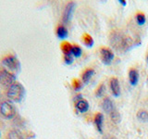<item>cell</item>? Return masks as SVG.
I'll return each mask as SVG.
<instances>
[{
    "label": "cell",
    "mask_w": 148,
    "mask_h": 139,
    "mask_svg": "<svg viewBox=\"0 0 148 139\" xmlns=\"http://www.w3.org/2000/svg\"><path fill=\"white\" fill-rule=\"evenodd\" d=\"M137 119L141 122H148V111L146 110H140L137 113Z\"/></svg>",
    "instance_id": "ac0fdd59"
},
{
    "label": "cell",
    "mask_w": 148,
    "mask_h": 139,
    "mask_svg": "<svg viewBox=\"0 0 148 139\" xmlns=\"http://www.w3.org/2000/svg\"><path fill=\"white\" fill-rule=\"evenodd\" d=\"M7 139H24V137L18 130L12 129L7 133Z\"/></svg>",
    "instance_id": "9a60e30c"
},
{
    "label": "cell",
    "mask_w": 148,
    "mask_h": 139,
    "mask_svg": "<svg viewBox=\"0 0 148 139\" xmlns=\"http://www.w3.org/2000/svg\"><path fill=\"white\" fill-rule=\"evenodd\" d=\"M26 90L21 83L15 82L5 91V96L12 103H20L25 97Z\"/></svg>",
    "instance_id": "6da1fadb"
},
{
    "label": "cell",
    "mask_w": 148,
    "mask_h": 139,
    "mask_svg": "<svg viewBox=\"0 0 148 139\" xmlns=\"http://www.w3.org/2000/svg\"><path fill=\"white\" fill-rule=\"evenodd\" d=\"M111 44L113 45L114 47L122 52H126L127 50L132 45V41L130 37L124 35L122 34L115 32L111 38Z\"/></svg>",
    "instance_id": "7a4b0ae2"
},
{
    "label": "cell",
    "mask_w": 148,
    "mask_h": 139,
    "mask_svg": "<svg viewBox=\"0 0 148 139\" xmlns=\"http://www.w3.org/2000/svg\"><path fill=\"white\" fill-rule=\"evenodd\" d=\"M102 108H103V110L105 111V112L108 113V114H110L115 109L112 100H111L110 98H108V97L104 98L103 102H102Z\"/></svg>",
    "instance_id": "30bf717a"
},
{
    "label": "cell",
    "mask_w": 148,
    "mask_h": 139,
    "mask_svg": "<svg viewBox=\"0 0 148 139\" xmlns=\"http://www.w3.org/2000/svg\"><path fill=\"white\" fill-rule=\"evenodd\" d=\"M16 81V74L8 71L5 68H0V85L7 89Z\"/></svg>",
    "instance_id": "5b68a950"
},
{
    "label": "cell",
    "mask_w": 148,
    "mask_h": 139,
    "mask_svg": "<svg viewBox=\"0 0 148 139\" xmlns=\"http://www.w3.org/2000/svg\"><path fill=\"white\" fill-rule=\"evenodd\" d=\"M110 117H111V120H112V122L115 123H119L120 120H121L120 114L119 113V111L116 109H114L112 112L110 113Z\"/></svg>",
    "instance_id": "ffe728a7"
},
{
    "label": "cell",
    "mask_w": 148,
    "mask_h": 139,
    "mask_svg": "<svg viewBox=\"0 0 148 139\" xmlns=\"http://www.w3.org/2000/svg\"><path fill=\"white\" fill-rule=\"evenodd\" d=\"M119 4H121L122 6H126L127 5V3H126V1H125V0H119Z\"/></svg>",
    "instance_id": "484cf974"
},
{
    "label": "cell",
    "mask_w": 148,
    "mask_h": 139,
    "mask_svg": "<svg viewBox=\"0 0 148 139\" xmlns=\"http://www.w3.org/2000/svg\"><path fill=\"white\" fill-rule=\"evenodd\" d=\"M146 62H147V64H148V54H147V56H146Z\"/></svg>",
    "instance_id": "4316f807"
},
{
    "label": "cell",
    "mask_w": 148,
    "mask_h": 139,
    "mask_svg": "<svg viewBox=\"0 0 148 139\" xmlns=\"http://www.w3.org/2000/svg\"><path fill=\"white\" fill-rule=\"evenodd\" d=\"M103 122H104V115L102 113H97L95 117V124L97 131L100 133H103Z\"/></svg>",
    "instance_id": "4fadbf2b"
},
{
    "label": "cell",
    "mask_w": 148,
    "mask_h": 139,
    "mask_svg": "<svg viewBox=\"0 0 148 139\" xmlns=\"http://www.w3.org/2000/svg\"><path fill=\"white\" fill-rule=\"evenodd\" d=\"M1 64L3 68L15 74H18L21 70V61L13 54H7L1 58Z\"/></svg>",
    "instance_id": "3957f363"
},
{
    "label": "cell",
    "mask_w": 148,
    "mask_h": 139,
    "mask_svg": "<svg viewBox=\"0 0 148 139\" xmlns=\"http://www.w3.org/2000/svg\"><path fill=\"white\" fill-rule=\"evenodd\" d=\"M106 91V85H104V83H101V85L97 87V89L95 91V96L97 97H101V96H103L104 95V93Z\"/></svg>",
    "instance_id": "603a6c76"
},
{
    "label": "cell",
    "mask_w": 148,
    "mask_h": 139,
    "mask_svg": "<svg viewBox=\"0 0 148 139\" xmlns=\"http://www.w3.org/2000/svg\"><path fill=\"white\" fill-rule=\"evenodd\" d=\"M75 7H76V5L74 2H69L67 4L66 8H65V9H64L63 17H62V21H63L64 24H67V23L71 20Z\"/></svg>",
    "instance_id": "52a82bcc"
},
{
    "label": "cell",
    "mask_w": 148,
    "mask_h": 139,
    "mask_svg": "<svg viewBox=\"0 0 148 139\" xmlns=\"http://www.w3.org/2000/svg\"><path fill=\"white\" fill-rule=\"evenodd\" d=\"M72 45L71 43H69V42H63L60 45V48H61L62 52L65 55H72L71 54V51H72Z\"/></svg>",
    "instance_id": "2e32d148"
},
{
    "label": "cell",
    "mask_w": 148,
    "mask_h": 139,
    "mask_svg": "<svg viewBox=\"0 0 148 139\" xmlns=\"http://www.w3.org/2000/svg\"><path fill=\"white\" fill-rule=\"evenodd\" d=\"M17 114L16 107L9 100H4L0 103V116L5 120H12Z\"/></svg>",
    "instance_id": "277c9868"
},
{
    "label": "cell",
    "mask_w": 148,
    "mask_h": 139,
    "mask_svg": "<svg viewBox=\"0 0 148 139\" xmlns=\"http://www.w3.org/2000/svg\"><path fill=\"white\" fill-rule=\"evenodd\" d=\"M95 74V70L94 69H86L84 72H83L82 75V81L84 85H87L88 83L90 82L91 78L92 75Z\"/></svg>",
    "instance_id": "5bb4252c"
},
{
    "label": "cell",
    "mask_w": 148,
    "mask_h": 139,
    "mask_svg": "<svg viewBox=\"0 0 148 139\" xmlns=\"http://www.w3.org/2000/svg\"><path fill=\"white\" fill-rule=\"evenodd\" d=\"M71 54L74 58H80L82 54V50L79 45H73L72 46V51H71Z\"/></svg>",
    "instance_id": "7402d4cb"
},
{
    "label": "cell",
    "mask_w": 148,
    "mask_h": 139,
    "mask_svg": "<svg viewBox=\"0 0 148 139\" xmlns=\"http://www.w3.org/2000/svg\"><path fill=\"white\" fill-rule=\"evenodd\" d=\"M64 61L67 65H71L74 61V57L72 55H65L64 56Z\"/></svg>",
    "instance_id": "cb8c5ba5"
},
{
    "label": "cell",
    "mask_w": 148,
    "mask_h": 139,
    "mask_svg": "<svg viewBox=\"0 0 148 139\" xmlns=\"http://www.w3.org/2000/svg\"><path fill=\"white\" fill-rule=\"evenodd\" d=\"M89 103H88V101L83 99V98H81L77 100L76 104H75V108L76 109L79 111L80 113H85L88 111L89 109Z\"/></svg>",
    "instance_id": "9c48e42d"
},
{
    "label": "cell",
    "mask_w": 148,
    "mask_h": 139,
    "mask_svg": "<svg viewBox=\"0 0 148 139\" xmlns=\"http://www.w3.org/2000/svg\"><path fill=\"white\" fill-rule=\"evenodd\" d=\"M83 85L82 81L79 80V79H73L72 80V87L75 91H80Z\"/></svg>",
    "instance_id": "44dd1931"
},
{
    "label": "cell",
    "mask_w": 148,
    "mask_h": 139,
    "mask_svg": "<svg viewBox=\"0 0 148 139\" xmlns=\"http://www.w3.org/2000/svg\"><path fill=\"white\" fill-rule=\"evenodd\" d=\"M100 58L105 65H110L114 59V53L108 47H102L100 49Z\"/></svg>",
    "instance_id": "8992f818"
},
{
    "label": "cell",
    "mask_w": 148,
    "mask_h": 139,
    "mask_svg": "<svg viewBox=\"0 0 148 139\" xmlns=\"http://www.w3.org/2000/svg\"><path fill=\"white\" fill-rule=\"evenodd\" d=\"M129 81L132 86L137 85L139 82V72L136 69H131L129 71Z\"/></svg>",
    "instance_id": "8fae6325"
},
{
    "label": "cell",
    "mask_w": 148,
    "mask_h": 139,
    "mask_svg": "<svg viewBox=\"0 0 148 139\" xmlns=\"http://www.w3.org/2000/svg\"><path fill=\"white\" fill-rule=\"evenodd\" d=\"M4 101V95H3V93L1 92V90H0V103L1 102Z\"/></svg>",
    "instance_id": "d4e9b609"
},
{
    "label": "cell",
    "mask_w": 148,
    "mask_h": 139,
    "mask_svg": "<svg viewBox=\"0 0 148 139\" xmlns=\"http://www.w3.org/2000/svg\"><path fill=\"white\" fill-rule=\"evenodd\" d=\"M57 32V36L61 40L66 39L68 37V35H69L68 29L64 24H59L58 26V28H57V32Z\"/></svg>",
    "instance_id": "7c38bea8"
},
{
    "label": "cell",
    "mask_w": 148,
    "mask_h": 139,
    "mask_svg": "<svg viewBox=\"0 0 148 139\" xmlns=\"http://www.w3.org/2000/svg\"><path fill=\"white\" fill-rule=\"evenodd\" d=\"M109 85H110V90L112 95L115 97H118L120 95V85H119V82L116 77H113L110 79L109 82Z\"/></svg>",
    "instance_id": "ba28073f"
},
{
    "label": "cell",
    "mask_w": 148,
    "mask_h": 139,
    "mask_svg": "<svg viewBox=\"0 0 148 139\" xmlns=\"http://www.w3.org/2000/svg\"><path fill=\"white\" fill-rule=\"evenodd\" d=\"M82 42H83V44L87 46V47H92V46L94 45V44H95V41H94V39H92V37L90 34H83Z\"/></svg>",
    "instance_id": "e0dca14e"
},
{
    "label": "cell",
    "mask_w": 148,
    "mask_h": 139,
    "mask_svg": "<svg viewBox=\"0 0 148 139\" xmlns=\"http://www.w3.org/2000/svg\"><path fill=\"white\" fill-rule=\"evenodd\" d=\"M135 19H136V21L138 23V25H140V26H143L146 21L145 15L142 12H138L135 16Z\"/></svg>",
    "instance_id": "d6986e66"
},
{
    "label": "cell",
    "mask_w": 148,
    "mask_h": 139,
    "mask_svg": "<svg viewBox=\"0 0 148 139\" xmlns=\"http://www.w3.org/2000/svg\"><path fill=\"white\" fill-rule=\"evenodd\" d=\"M0 138H1V132H0Z\"/></svg>",
    "instance_id": "83f0119b"
}]
</instances>
